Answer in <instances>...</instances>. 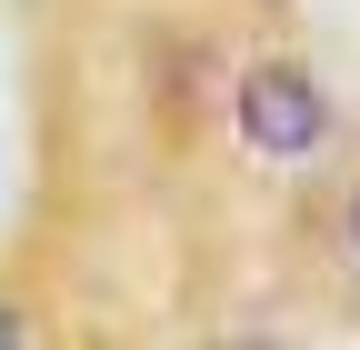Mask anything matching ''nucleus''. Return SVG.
I'll return each instance as SVG.
<instances>
[{"instance_id":"obj_1","label":"nucleus","mask_w":360,"mask_h":350,"mask_svg":"<svg viewBox=\"0 0 360 350\" xmlns=\"http://www.w3.org/2000/svg\"><path fill=\"white\" fill-rule=\"evenodd\" d=\"M321 130H330V101H321V80L290 70V60H260L240 80V141L260 160H300V150H321Z\"/></svg>"},{"instance_id":"obj_2","label":"nucleus","mask_w":360,"mask_h":350,"mask_svg":"<svg viewBox=\"0 0 360 350\" xmlns=\"http://www.w3.org/2000/svg\"><path fill=\"white\" fill-rule=\"evenodd\" d=\"M0 350H40V330H30L20 311H0Z\"/></svg>"},{"instance_id":"obj_3","label":"nucleus","mask_w":360,"mask_h":350,"mask_svg":"<svg viewBox=\"0 0 360 350\" xmlns=\"http://www.w3.org/2000/svg\"><path fill=\"white\" fill-rule=\"evenodd\" d=\"M240 350H270V340H240Z\"/></svg>"},{"instance_id":"obj_4","label":"nucleus","mask_w":360,"mask_h":350,"mask_svg":"<svg viewBox=\"0 0 360 350\" xmlns=\"http://www.w3.org/2000/svg\"><path fill=\"white\" fill-rule=\"evenodd\" d=\"M350 221H360V200H350Z\"/></svg>"}]
</instances>
